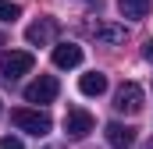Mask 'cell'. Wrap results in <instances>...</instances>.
Listing matches in <instances>:
<instances>
[{"label": "cell", "mask_w": 153, "mask_h": 149, "mask_svg": "<svg viewBox=\"0 0 153 149\" xmlns=\"http://www.w3.org/2000/svg\"><path fill=\"white\" fill-rule=\"evenodd\" d=\"M11 124L18 128V131H29V135H50V128H53V121H50V114L46 110H29V107H18V110H11Z\"/></svg>", "instance_id": "1"}, {"label": "cell", "mask_w": 153, "mask_h": 149, "mask_svg": "<svg viewBox=\"0 0 153 149\" xmlns=\"http://www.w3.org/2000/svg\"><path fill=\"white\" fill-rule=\"evenodd\" d=\"M32 64H36V57H32L29 50H7V53H0V74H4L7 82L29 74V71H32Z\"/></svg>", "instance_id": "2"}, {"label": "cell", "mask_w": 153, "mask_h": 149, "mask_svg": "<svg viewBox=\"0 0 153 149\" xmlns=\"http://www.w3.org/2000/svg\"><path fill=\"white\" fill-rule=\"evenodd\" d=\"M57 92H61V85H57V78H53V74H39L36 82H29V85H25V100H29V103H53V100H57Z\"/></svg>", "instance_id": "3"}, {"label": "cell", "mask_w": 153, "mask_h": 149, "mask_svg": "<svg viewBox=\"0 0 153 149\" xmlns=\"http://www.w3.org/2000/svg\"><path fill=\"white\" fill-rule=\"evenodd\" d=\"M57 32H61L57 18H39V21H32V25L25 29V39H29L32 46H53V43H57Z\"/></svg>", "instance_id": "4"}, {"label": "cell", "mask_w": 153, "mask_h": 149, "mask_svg": "<svg viewBox=\"0 0 153 149\" xmlns=\"http://www.w3.org/2000/svg\"><path fill=\"white\" fill-rule=\"evenodd\" d=\"M114 110L117 114H139L143 110V89H139L135 82H125L114 92Z\"/></svg>", "instance_id": "5"}, {"label": "cell", "mask_w": 153, "mask_h": 149, "mask_svg": "<svg viewBox=\"0 0 153 149\" xmlns=\"http://www.w3.org/2000/svg\"><path fill=\"white\" fill-rule=\"evenodd\" d=\"M64 131H68V139H85L93 131V114L82 107H71L64 114Z\"/></svg>", "instance_id": "6"}, {"label": "cell", "mask_w": 153, "mask_h": 149, "mask_svg": "<svg viewBox=\"0 0 153 149\" xmlns=\"http://www.w3.org/2000/svg\"><path fill=\"white\" fill-rule=\"evenodd\" d=\"M85 32L96 39V43H107V46H117V43H125V36H128V29L117 25V21H93Z\"/></svg>", "instance_id": "7"}, {"label": "cell", "mask_w": 153, "mask_h": 149, "mask_svg": "<svg viewBox=\"0 0 153 149\" xmlns=\"http://www.w3.org/2000/svg\"><path fill=\"white\" fill-rule=\"evenodd\" d=\"M103 135H107V142H111V149H132V146H135V128H132V124H121V121H111V124L103 128Z\"/></svg>", "instance_id": "8"}, {"label": "cell", "mask_w": 153, "mask_h": 149, "mask_svg": "<svg viewBox=\"0 0 153 149\" xmlns=\"http://www.w3.org/2000/svg\"><path fill=\"white\" fill-rule=\"evenodd\" d=\"M53 64L57 68H78L82 64V46H75V43H57L53 46Z\"/></svg>", "instance_id": "9"}, {"label": "cell", "mask_w": 153, "mask_h": 149, "mask_svg": "<svg viewBox=\"0 0 153 149\" xmlns=\"http://www.w3.org/2000/svg\"><path fill=\"white\" fill-rule=\"evenodd\" d=\"M78 89H82V96H103L107 92V74L103 71H89L78 78Z\"/></svg>", "instance_id": "10"}, {"label": "cell", "mask_w": 153, "mask_h": 149, "mask_svg": "<svg viewBox=\"0 0 153 149\" xmlns=\"http://www.w3.org/2000/svg\"><path fill=\"white\" fill-rule=\"evenodd\" d=\"M150 4H153V0H117V7H121V18H132V21L146 18V14H150Z\"/></svg>", "instance_id": "11"}, {"label": "cell", "mask_w": 153, "mask_h": 149, "mask_svg": "<svg viewBox=\"0 0 153 149\" xmlns=\"http://www.w3.org/2000/svg\"><path fill=\"white\" fill-rule=\"evenodd\" d=\"M18 14H22V7H18V4L0 0V21H18Z\"/></svg>", "instance_id": "12"}, {"label": "cell", "mask_w": 153, "mask_h": 149, "mask_svg": "<svg viewBox=\"0 0 153 149\" xmlns=\"http://www.w3.org/2000/svg\"><path fill=\"white\" fill-rule=\"evenodd\" d=\"M0 149H25V146H22V139H14V135H4V139H0Z\"/></svg>", "instance_id": "13"}, {"label": "cell", "mask_w": 153, "mask_h": 149, "mask_svg": "<svg viewBox=\"0 0 153 149\" xmlns=\"http://www.w3.org/2000/svg\"><path fill=\"white\" fill-rule=\"evenodd\" d=\"M143 57H146V60H153V39H146V46H143Z\"/></svg>", "instance_id": "14"}, {"label": "cell", "mask_w": 153, "mask_h": 149, "mask_svg": "<svg viewBox=\"0 0 153 149\" xmlns=\"http://www.w3.org/2000/svg\"><path fill=\"white\" fill-rule=\"evenodd\" d=\"M4 43H7V39H4V32H0V46H4Z\"/></svg>", "instance_id": "15"}, {"label": "cell", "mask_w": 153, "mask_h": 149, "mask_svg": "<svg viewBox=\"0 0 153 149\" xmlns=\"http://www.w3.org/2000/svg\"><path fill=\"white\" fill-rule=\"evenodd\" d=\"M150 149H153V142H150Z\"/></svg>", "instance_id": "16"}]
</instances>
